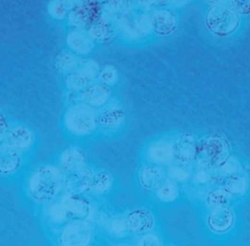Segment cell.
I'll return each instance as SVG.
<instances>
[{
	"label": "cell",
	"mask_w": 250,
	"mask_h": 246,
	"mask_svg": "<svg viewBox=\"0 0 250 246\" xmlns=\"http://www.w3.org/2000/svg\"><path fill=\"white\" fill-rule=\"evenodd\" d=\"M173 143L174 160L180 164L191 163L196 155V147L193 136L189 134H180Z\"/></svg>",
	"instance_id": "cell-8"
},
{
	"label": "cell",
	"mask_w": 250,
	"mask_h": 246,
	"mask_svg": "<svg viewBox=\"0 0 250 246\" xmlns=\"http://www.w3.org/2000/svg\"><path fill=\"white\" fill-rule=\"evenodd\" d=\"M167 171L160 165L151 164L144 166L139 172L140 185L147 191L156 192L167 179Z\"/></svg>",
	"instance_id": "cell-7"
},
{
	"label": "cell",
	"mask_w": 250,
	"mask_h": 246,
	"mask_svg": "<svg viewBox=\"0 0 250 246\" xmlns=\"http://www.w3.org/2000/svg\"><path fill=\"white\" fill-rule=\"evenodd\" d=\"M231 4L238 14H250V0H231Z\"/></svg>",
	"instance_id": "cell-27"
},
{
	"label": "cell",
	"mask_w": 250,
	"mask_h": 246,
	"mask_svg": "<svg viewBox=\"0 0 250 246\" xmlns=\"http://www.w3.org/2000/svg\"><path fill=\"white\" fill-rule=\"evenodd\" d=\"M62 207L67 213L69 219L87 220L91 215L92 207L89 201L79 194L70 193L64 196L60 201Z\"/></svg>",
	"instance_id": "cell-6"
},
{
	"label": "cell",
	"mask_w": 250,
	"mask_h": 246,
	"mask_svg": "<svg viewBox=\"0 0 250 246\" xmlns=\"http://www.w3.org/2000/svg\"><path fill=\"white\" fill-rule=\"evenodd\" d=\"M86 155L77 147H70L63 152L61 156V165L63 170L67 173H76L86 168Z\"/></svg>",
	"instance_id": "cell-10"
},
{
	"label": "cell",
	"mask_w": 250,
	"mask_h": 246,
	"mask_svg": "<svg viewBox=\"0 0 250 246\" xmlns=\"http://www.w3.org/2000/svg\"><path fill=\"white\" fill-rule=\"evenodd\" d=\"M111 92L109 87L103 84L89 85L82 93V99L84 104L94 109L101 108L106 105L111 98Z\"/></svg>",
	"instance_id": "cell-11"
},
{
	"label": "cell",
	"mask_w": 250,
	"mask_h": 246,
	"mask_svg": "<svg viewBox=\"0 0 250 246\" xmlns=\"http://www.w3.org/2000/svg\"><path fill=\"white\" fill-rule=\"evenodd\" d=\"M206 1H208V3L213 4V5H217V4H223L227 0H206Z\"/></svg>",
	"instance_id": "cell-30"
},
{
	"label": "cell",
	"mask_w": 250,
	"mask_h": 246,
	"mask_svg": "<svg viewBox=\"0 0 250 246\" xmlns=\"http://www.w3.org/2000/svg\"><path fill=\"white\" fill-rule=\"evenodd\" d=\"M64 178L60 169L53 166H43L32 175L29 190L35 200L48 202L60 194Z\"/></svg>",
	"instance_id": "cell-1"
},
{
	"label": "cell",
	"mask_w": 250,
	"mask_h": 246,
	"mask_svg": "<svg viewBox=\"0 0 250 246\" xmlns=\"http://www.w3.org/2000/svg\"><path fill=\"white\" fill-rule=\"evenodd\" d=\"M114 178L110 172L105 170L100 171L93 174L90 191L98 195L105 194L112 188Z\"/></svg>",
	"instance_id": "cell-17"
},
{
	"label": "cell",
	"mask_w": 250,
	"mask_h": 246,
	"mask_svg": "<svg viewBox=\"0 0 250 246\" xmlns=\"http://www.w3.org/2000/svg\"><path fill=\"white\" fill-rule=\"evenodd\" d=\"M179 190L177 182L167 178L156 191V195L160 201L165 203L173 202L179 197Z\"/></svg>",
	"instance_id": "cell-18"
},
{
	"label": "cell",
	"mask_w": 250,
	"mask_h": 246,
	"mask_svg": "<svg viewBox=\"0 0 250 246\" xmlns=\"http://www.w3.org/2000/svg\"><path fill=\"white\" fill-rule=\"evenodd\" d=\"M239 14L231 6L214 5L207 16L206 24L210 32L220 37L233 33L239 26Z\"/></svg>",
	"instance_id": "cell-3"
},
{
	"label": "cell",
	"mask_w": 250,
	"mask_h": 246,
	"mask_svg": "<svg viewBox=\"0 0 250 246\" xmlns=\"http://www.w3.org/2000/svg\"><path fill=\"white\" fill-rule=\"evenodd\" d=\"M146 156L153 164L162 166L171 164L175 160L173 143L167 140L154 141L147 148Z\"/></svg>",
	"instance_id": "cell-9"
},
{
	"label": "cell",
	"mask_w": 250,
	"mask_h": 246,
	"mask_svg": "<svg viewBox=\"0 0 250 246\" xmlns=\"http://www.w3.org/2000/svg\"><path fill=\"white\" fill-rule=\"evenodd\" d=\"M92 177L93 173L87 168L80 172L72 174L71 178L67 183L69 189L71 193L75 194L89 192L92 185Z\"/></svg>",
	"instance_id": "cell-13"
},
{
	"label": "cell",
	"mask_w": 250,
	"mask_h": 246,
	"mask_svg": "<svg viewBox=\"0 0 250 246\" xmlns=\"http://www.w3.org/2000/svg\"><path fill=\"white\" fill-rule=\"evenodd\" d=\"M168 178L176 182L186 180L189 178V174L185 168L179 166H171L167 171Z\"/></svg>",
	"instance_id": "cell-24"
},
{
	"label": "cell",
	"mask_w": 250,
	"mask_h": 246,
	"mask_svg": "<svg viewBox=\"0 0 250 246\" xmlns=\"http://www.w3.org/2000/svg\"><path fill=\"white\" fill-rule=\"evenodd\" d=\"M57 65L64 71H72L79 66V62L73 54L62 52L57 58Z\"/></svg>",
	"instance_id": "cell-23"
},
{
	"label": "cell",
	"mask_w": 250,
	"mask_h": 246,
	"mask_svg": "<svg viewBox=\"0 0 250 246\" xmlns=\"http://www.w3.org/2000/svg\"><path fill=\"white\" fill-rule=\"evenodd\" d=\"M67 44L72 51L76 54H89L93 48V43L89 37L80 32H73L67 37Z\"/></svg>",
	"instance_id": "cell-16"
},
{
	"label": "cell",
	"mask_w": 250,
	"mask_h": 246,
	"mask_svg": "<svg viewBox=\"0 0 250 246\" xmlns=\"http://www.w3.org/2000/svg\"><path fill=\"white\" fill-rule=\"evenodd\" d=\"M7 131V124L4 117L0 114V141L3 139Z\"/></svg>",
	"instance_id": "cell-29"
},
{
	"label": "cell",
	"mask_w": 250,
	"mask_h": 246,
	"mask_svg": "<svg viewBox=\"0 0 250 246\" xmlns=\"http://www.w3.org/2000/svg\"><path fill=\"white\" fill-rule=\"evenodd\" d=\"M106 228L110 235L117 238H125L129 232L126 219L123 216H114L108 219Z\"/></svg>",
	"instance_id": "cell-19"
},
{
	"label": "cell",
	"mask_w": 250,
	"mask_h": 246,
	"mask_svg": "<svg viewBox=\"0 0 250 246\" xmlns=\"http://www.w3.org/2000/svg\"><path fill=\"white\" fill-rule=\"evenodd\" d=\"M137 244L140 246H162V240L157 234L150 232L140 235Z\"/></svg>",
	"instance_id": "cell-26"
},
{
	"label": "cell",
	"mask_w": 250,
	"mask_h": 246,
	"mask_svg": "<svg viewBox=\"0 0 250 246\" xmlns=\"http://www.w3.org/2000/svg\"><path fill=\"white\" fill-rule=\"evenodd\" d=\"M49 215L51 220L57 224L64 223L69 219L60 203L51 206L49 210Z\"/></svg>",
	"instance_id": "cell-25"
},
{
	"label": "cell",
	"mask_w": 250,
	"mask_h": 246,
	"mask_svg": "<svg viewBox=\"0 0 250 246\" xmlns=\"http://www.w3.org/2000/svg\"><path fill=\"white\" fill-rule=\"evenodd\" d=\"M93 240V227L85 219H74L67 224L60 236V242L64 246H88Z\"/></svg>",
	"instance_id": "cell-4"
},
{
	"label": "cell",
	"mask_w": 250,
	"mask_h": 246,
	"mask_svg": "<svg viewBox=\"0 0 250 246\" xmlns=\"http://www.w3.org/2000/svg\"><path fill=\"white\" fill-rule=\"evenodd\" d=\"M50 12L54 17H62L64 14V4L62 0H54L50 6Z\"/></svg>",
	"instance_id": "cell-28"
},
{
	"label": "cell",
	"mask_w": 250,
	"mask_h": 246,
	"mask_svg": "<svg viewBox=\"0 0 250 246\" xmlns=\"http://www.w3.org/2000/svg\"><path fill=\"white\" fill-rule=\"evenodd\" d=\"M125 219L129 232L135 235H141L152 232L155 226L153 213L148 209L142 207L130 210Z\"/></svg>",
	"instance_id": "cell-5"
},
{
	"label": "cell",
	"mask_w": 250,
	"mask_h": 246,
	"mask_svg": "<svg viewBox=\"0 0 250 246\" xmlns=\"http://www.w3.org/2000/svg\"><path fill=\"white\" fill-rule=\"evenodd\" d=\"M64 122L69 132L77 136H86L98 128L99 114L84 103L76 104L66 112Z\"/></svg>",
	"instance_id": "cell-2"
},
{
	"label": "cell",
	"mask_w": 250,
	"mask_h": 246,
	"mask_svg": "<svg viewBox=\"0 0 250 246\" xmlns=\"http://www.w3.org/2000/svg\"><path fill=\"white\" fill-rule=\"evenodd\" d=\"M7 140V144L19 151L30 147L33 141V135L26 128L17 127L10 131Z\"/></svg>",
	"instance_id": "cell-15"
},
{
	"label": "cell",
	"mask_w": 250,
	"mask_h": 246,
	"mask_svg": "<svg viewBox=\"0 0 250 246\" xmlns=\"http://www.w3.org/2000/svg\"><path fill=\"white\" fill-rule=\"evenodd\" d=\"M19 165L18 150L10 144L0 146V174L7 175L14 172Z\"/></svg>",
	"instance_id": "cell-12"
},
{
	"label": "cell",
	"mask_w": 250,
	"mask_h": 246,
	"mask_svg": "<svg viewBox=\"0 0 250 246\" xmlns=\"http://www.w3.org/2000/svg\"><path fill=\"white\" fill-rule=\"evenodd\" d=\"M98 78L103 85L108 87L112 86L118 79V72L113 66H107L100 70Z\"/></svg>",
	"instance_id": "cell-22"
},
{
	"label": "cell",
	"mask_w": 250,
	"mask_h": 246,
	"mask_svg": "<svg viewBox=\"0 0 250 246\" xmlns=\"http://www.w3.org/2000/svg\"><path fill=\"white\" fill-rule=\"evenodd\" d=\"M153 20V27L161 35H168L173 30L175 22L173 17L167 13H160Z\"/></svg>",
	"instance_id": "cell-20"
},
{
	"label": "cell",
	"mask_w": 250,
	"mask_h": 246,
	"mask_svg": "<svg viewBox=\"0 0 250 246\" xmlns=\"http://www.w3.org/2000/svg\"><path fill=\"white\" fill-rule=\"evenodd\" d=\"M125 114L117 105L108 106L99 115V125L106 129H116L123 123Z\"/></svg>",
	"instance_id": "cell-14"
},
{
	"label": "cell",
	"mask_w": 250,
	"mask_h": 246,
	"mask_svg": "<svg viewBox=\"0 0 250 246\" xmlns=\"http://www.w3.org/2000/svg\"><path fill=\"white\" fill-rule=\"evenodd\" d=\"M91 82L87 77L79 70L72 72L67 77L66 84L67 88L73 92H79L83 91L89 85Z\"/></svg>",
	"instance_id": "cell-21"
}]
</instances>
